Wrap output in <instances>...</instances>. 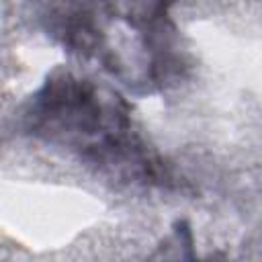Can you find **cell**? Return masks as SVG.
Listing matches in <instances>:
<instances>
[{
	"mask_svg": "<svg viewBox=\"0 0 262 262\" xmlns=\"http://www.w3.org/2000/svg\"><path fill=\"white\" fill-rule=\"evenodd\" d=\"M25 129L125 184H164L166 164L135 131L131 106L111 86L55 68L31 96Z\"/></svg>",
	"mask_w": 262,
	"mask_h": 262,
	"instance_id": "1",
	"label": "cell"
},
{
	"mask_svg": "<svg viewBox=\"0 0 262 262\" xmlns=\"http://www.w3.org/2000/svg\"><path fill=\"white\" fill-rule=\"evenodd\" d=\"M115 16L108 0H47L41 18L45 33L68 53L96 61Z\"/></svg>",
	"mask_w": 262,
	"mask_h": 262,
	"instance_id": "2",
	"label": "cell"
}]
</instances>
